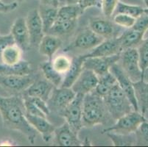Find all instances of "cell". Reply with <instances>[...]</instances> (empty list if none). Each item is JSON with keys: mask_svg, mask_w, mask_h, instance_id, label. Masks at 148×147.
Here are the masks:
<instances>
[{"mask_svg": "<svg viewBox=\"0 0 148 147\" xmlns=\"http://www.w3.org/2000/svg\"><path fill=\"white\" fill-rule=\"evenodd\" d=\"M25 107L21 94L10 96H0V115L4 126L18 131L34 144L37 131L31 126L25 116Z\"/></svg>", "mask_w": 148, "mask_h": 147, "instance_id": "6da1fadb", "label": "cell"}, {"mask_svg": "<svg viewBox=\"0 0 148 147\" xmlns=\"http://www.w3.org/2000/svg\"><path fill=\"white\" fill-rule=\"evenodd\" d=\"M111 119L103 97L98 95L95 91L84 96L83 102V126L93 127L98 124H106Z\"/></svg>", "mask_w": 148, "mask_h": 147, "instance_id": "7a4b0ae2", "label": "cell"}, {"mask_svg": "<svg viewBox=\"0 0 148 147\" xmlns=\"http://www.w3.org/2000/svg\"><path fill=\"white\" fill-rule=\"evenodd\" d=\"M103 100L109 115L114 121L134 110L130 100L117 83L103 96Z\"/></svg>", "mask_w": 148, "mask_h": 147, "instance_id": "3957f363", "label": "cell"}, {"mask_svg": "<svg viewBox=\"0 0 148 147\" xmlns=\"http://www.w3.org/2000/svg\"><path fill=\"white\" fill-rule=\"evenodd\" d=\"M145 121H146V119L142 113L133 110L118 118L114 125L103 129L102 133L106 134V133H113L121 135L132 134L135 133L138 126Z\"/></svg>", "mask_w": 148, "mask_h": 147, "instance_id": "277c9868", "label": "cell"}, {"mask_svg": "<svg viewBox=\"0 0 148 147\" xmlns=\"http://www.w3.org/2000/svg\"><path fill=\"white\" fill-rule=\"evenodd\" d=\"M120 66L133 83L142 80L143 71L140 66L139 55L137 48L127 49L120 53Z\"/></svg>", "mask_w": 148, "mask_h": 147, "instance_id": "5b68a950", "label": "cell"}, {"mask_svg": "<svg viewBox=\"0 0 148 147\" xmlns=\"http://www.w3.org/2000/svg\"><path fill=\"white\" fill-rule=\"evenodd\" d=\"M84 95L77 94L73 100L58 113L66 122L78 134L83 126V102Z\"/></svg>", "mask_w": 148, "mask_h": 147, "instance_id": "8992f818", "label": "cell"}, {"mask_svg": "<svg viewBox=\"0 0 148 147\" xmlns=\"http://www.w3.org/2000/svg\"><path fill=\"white\" fill-rule=\"evenodd\" d=\"M76 94L71 88L55 87L47 102L49 110L58 114L73 100Z\"/></svg>", "mask_w": 148, "mask_h": 147, "instance_id": "52a82bcc", "label": "cell"}, {"mask_svg": "<svg viewBox=\"0 0 148 147\" xmlns=\"http://www.w3.org/2000/svg\"><path fill=\"white\" fill-rule=\"evenodd\" d=\"M120 59V54L109 57H86L83 61V68L95 72L98 77L103 76L110 72L113 65L118 63Z\"/></svg>", "mask_w": 148, "mask_h": 147, "instance_id": "ba28073f", "label": "cell"}, {"mask_svg": "<svg viewBox=\"0 0 148 147\" xmlns=\"http://www.w3.org/2000/svg\"><path fill=\"white\" fill-rule=\"evenodd\" d=\"M110 72L115 77L117 81V84L121 88L123 92L125 93L130 103L132 104L135 111H138V104H137L136 99L135 96V91H134V83L129 79L125 73L124 72L122 67L120 66L119 63L114 64L110 68Z\"/></svg>", "mask_w": 148, "mask_h": 147, "instance_id": "9c48e42d", "label": "cell"}, {"mask_svg": "<svg viewBox=\"0 0 148 147\" xmlns=\"http://www.w3.org/2000/svg\"><path fill=\"white\" fill-rule=\"evenodd\" d=\"M103 40H104L103 38L97 35L88 27L81 31L76 36L73 42L69 45L66 48L64 49V52H68L76 49L91 50L97 46L99 45L102 41H103Z\"/></svg>", "mask_w": 148, "mask_h": 147, "instance_id": "30bf717a", "label": "cell"}, {"mask_svg": "<svg viewBox=\"0 0 148 147\" xmlns=\"http://www.w3.org/2000/svg\"><path fill=\"white\" fill-rule=\"evenodd\" d=\"M36 78L30 75L25 76L0 75V86L7 91L22 93L32 85Z\"/></svg>", "mask_w": 148, "mask_h": 147, "instance_id": "8fae6325", "label": "cell"}, {"mask_svg": "<svg viewBox=\"0 0 148 147\" xmlns=\"http://www.w3.org/2000/svg\"><path fill=\"white\" fill-rule=\"evenodd\" d=\"M25 19L30 37L31 47H38L41 40L45 35L38 9L30 10Z\"/></svg>", "mask_w": 148, "mask_h": 147, "instance_id": "7c38bea8", "label": "cell"}, {"mask_svg": "<svg viewBox=\"0 0 148 147\" xmlns=\"http://www.w3.org/2000/svg\"><path fill=\"white\" fill-rule=\"evenodd\" d=\"M97 75L89 69L83 68L81 74L76 79L71 87L75 94H80L83 95L88 94L95 91L98 83Z\"/></svg>", "mask_w": 148, "mask_h": 147, "instance_id": "4fadbf2b", "label": "cell"}, {"mask_svg": "<svg viewBox=\"0 0 148 147\" xmlns=\"http://www.w3.org/2000/svg\"><path fill=\"white\" fill-rule=\"evenodd\" d=\"M10 33L14 38L16 44L22 49L23 52L28 51L31 48L30 37L25 18H18L15 20L11 27Z\"/></svg>", "mask_w": 148, "mask_h": 147, "instance_id": "5bb4252c", "label": "cell"}, {"mask_svg": "<svg viewBox=\"0 0 148 147\" xmlns=\"http://www.w3.org/2000/svg\"><path fill=\"white\" fill-rule=\"evenodd\" d=\"M122 52L118 37L104 39L103 41L91 49L89 53L83 55L84 58L95 57H109L118 55Z\"/></svg>", "mask_w": 148, "mask_h": 147, "instance_id": "9a60e30c", "label": "cell"}, {"mask_svg": "<svg viewBox=\"0 0 148 147\" xmlns=\"http://www.w3.org/2000/svg\"><path fill=\"white\" fill-rule=\"evenodd\" d=\"M54 136L56 143L58 146H79L83 145V143L79 139L78 134L75 133L66 122L59 127L56 128Z\"/></svg>", "mask_w": 148, "mask_h": 147, "instance_id": "2e32d148", "label": "cell"}, {"mask_svg": "<svg viewBox=\"0 0 148 147\" xmlns=\"http://www.w3.org/2000/svg\"><path fill=\"white\" fill-rule=\"evenodd\" d=\"M25 116L29 124L36 129L37 133L41 135L44 142H49L54 135L56 126L51 124L47 118L29 115L27 113H25Z\"/></svg>", "mask_w": 148, "mask_h": 147, "instance_id": "e0dca14e", "label": "cell"}, {"mask_svg": "<svg viewBox=\"0 0 148 147\" xmlns=\"http://www.w3.org/2000/svg\"><path fill=\"white\" fill-rule=\"evenodd\" d=\"M55 86L47 79H37L21 94L30 97H37L47 102Z\"/></svg>", "mask_w": 148, "mask_h": 147, "instance_id": "ac0fdd59", "label": "cell"}, {"mask_svg": "<svg viewBox=\"0 0 148 147\" xmlns=\"http://www.w3.org/2000/svg\"><path fill=\"white\" fill-rule=\"evenodd\" d=\"M89 28L97 35L104 39L117 37L114 23L108 18L95 17L90 18Z\"/></svg>", "mask_w": 148, "mask_h": 147, "instance_id": "d6986e66", "label": "cell"}, {"mask_svg": "<svg viewBox=\"0 0 148 147\" xmlns=\"http://www.w3.org/2000/svg\"><path fill=\"white\" fill-rule=\"evenodd\" d=\"M63 42L61 39L56 36L45 34L38 44V51L41 55H44L52 60L54 55L61 47Z\"/></svg>", "mask_w": 148, "mask_h": 147, "instance_id": "ffe728a7", "label": "cell"}, {"mask_svg": "<svg viewBox=\"0 0 148 147\" xmlns=\"http://www.w3.org/2000/svg\"><path fill=\"white\" fill-rule=\"evenodd\" d=\"M83 55L74 57L72 59V64L69 71L64 75V79L60 87L71 88L76 79L78 78L83 69Z\"/></svg>", "mask_w": 148, "mask_h": 147, "instance_id": "44dd1931", "label": "cell"}, {"mask_svg": "<svg viewBox=\"0 0 148 147\" xmlns=\"http://www.w3.org/2000/svg\"><path fill=\"white\" fill-rule=\"evenodd\" d=\"M144 35L145 32H138L133 28H127V29L118 36L122 50L130 48H137L144 40Z\"/></svg>", "mask_w": 148, "mask_h": 147, "instance_id": "7402d4cb", "label": "cell"}, {"mask_svg": "<svg viewBox=\"0 0 148 147\" xmlns=\"http://www.w3.org/2000/svg\"><path fill=\"white\" fill-rule=\"evenodd\" d=\"M32 72L30 63L27 60H21L13 65L0 63V75H16L25 76L30 75Z\"/></svg>", "mask_w": 148, "mask_h": 147, "instance_id": "603a6c76", "label": "cell"}, {"mask_svg": "<svg viewBox=\"0 0 148 147\" xmlns=\"http://www.w3.org/2000/svg\"><path fill=\"white\" fill-rule=\"evenodd\" d=\"M38 10L42 21L44 33L47 34L57 20L58 8L41 4Z\"/></svg>", "mask_w": 148, "mask_h": 147, "instance_id": "cb8c5ba5", "label": "cell"}, {"mask_svg": "<svg viewBox=\"0 0 148 147\" xmlns=\"http://www.w3.org/2000/svg\"><path fill=\"white\" fill-rule=\"evenodd\" d=\"M134 87L138 110L145 116L148 111V83L142 79L134 83Z\"/></svg>", "mask_w": 148, "mask_h": 147, "instance_id": "d4e9b609", "label": "cell"}, {"mask_svg": "<svg viewBox=\"0 0 148 147\" xmlns=\"http://www.w3.org/2000/svg\"><path fill=\"white\" fill-rule=\"evenodd\" d=\"M77 20H60L58 19L54 23L47 34L52 35L59 37L64 35L69 34L75 29Z\"/></svg>", "mask_w": 148, "mask_h": 147, "instance_id": "484cf974", "label": "cell"}, {"mask_svg": "<svg viewBox=\"0 0 148 147\" xmlns=\"http://www.w3.org/2000/svg\"><path fill=\"white\" fill-rule=\"evenodd\" d=\"M40 68L47 80L52 83L55 87H60L64 77L52 67L51 60L41 63L40 65Z\"/></svg>", "mask_w": 148, "mask_h": 147, "instance_id": "4316f807", "label": "cell"}, {"mask_svg": "<svg viewBox=\"0 0 148 147\" xmlns=\"http://www.w3.org/2000/svg\"><path fill=\"white\" fill-rule=\"evenodd\" d=\"M23 50L17 44L8 46L3 51L1 57L2 63L5 65H13L21 61Z\"/></svg>", "mask_w": 148, "mask_h": 147, "instance_id": "83f0119b", "label": "cell"}, {"mask_svg": "<svg viewBox=\"0 0 148 147\" xmlns=\"http://www.w3.org/2000/svg\"><path fill=\"white\" fill-rule=\"evenodd\" d=\"M98 77H99V79H98L97 85L95 88V91L98 95L103 97L117 83V81L115 77L111 72H108L106 75Z\"/></svg>", "mask_w": 148, "mask_h": 147, "instance_id": "f1b7e54d", "label": "cell"}, {"mask_svg": "<svg viewBox=\"0 0 148 147\" xmlns=\"http://www.w3.org/2000/svg\"><path fill=\"white\" fill-rule=\"evenodd\" d=\"M83 10L78 5H66L58 8V19L77 20Z\"/></svg>", "mask_w": 148, "mask_h": 147, "instance_id": "f546056e", "label": "cell"}, {"mask_svg": "<svg viewBox=\"0 0 148 147\" xmlns=\"http://www.w3.org/2000/svg\"><path fill=\"white\" fill-rule=\"evenodd\" d=\"M106 135L108 136L112 143L116 146H135L136 136L134 133L129 135L116 134L113 133H106Z\"/></svg>", "mask_w": 148, "mask_h": 147, "instance_id": "4dcf8cb0", "label": "cell"}, {"mask_svg": "<svg viewBox=\"0 0 148 147\" xmlns=\"http://www.w3.org/2000/svg\"><path fill=\"white\" fill-rule=\"evenodd\" d=\"M144 10L145 9L142 8V7L127 5V4H125L119 2L117 5H116V8L114 15L121 13V14L127 15V16H132V17L136 18L144 13Z\"/></svg>", "mask_w": 148, "mask_h": 147, "instance_id": "1f68e13d", "label": "cell"}, {"mask_svg": "<svg viewBox=\"0 0 148 147\" xmlns=\"http://www.w3.org/2000/svg\"><path fill=\"white\" fill-rule=\"evenodd\" d=\"M52 67H53L59 74L64 75L69 69L72 64V59L69 58L65 55H59L55 58L52 59Z\"/></svg>", "mask_w": 148, "mask_h": 147, "instance_id": "d6a6232c", "label": "cell"}, {"mask_svg": "<svg viewBox=\"0 0 148 147\" xmlns=\"http://www.w3.org/2000/svg\"><path fill=\"white\" fill-rule=\"evenodd\" d=\"M136 136V145L148 146V122L143 121L134 133Z\"/></svg>", "mask_w": 148, "mask_h": 147, "instance_id": "836d02e7", "label": "cell"}, {"mask_svg": "<svg viewBox=\"0 0 148 147\" xmlns=\"http://www.w3.org/2000/svg\"><path fill=\"white\" fill-rule=\"evenodd\" d=\"M139 55L140 66L142 71L148 67V38L142 40V42L137 47Z\"/></svg>", "mask_w": 148, "mask_h": 147, "instance_id": "e575fe53", "label": "cell"}, {"mask_svg": "<svg viewBox=\"0 0 148 147\" xmlns=\"http://www.w3.org/2000/svg\"><path fill=\"white\" fill-rule=\"evenodd\" d=\"M135 21L136 18L134 17L121 13L115 14L113 18V21L116 25L125 28H131Z\"/></svg>", "mask_w": 148, "mask_h": 147, "instance_id": "d590c367", "label": "cell"}, {"mask_svg": "<svg viewBox=\"0 0 148 147\" xmlns=\"http://www.w3.org/2000/svg\"><path fill=\"white\" fill-rule=\"evenodd\" d=\"M119 0H102L101 8L106 18H110L114 15Z\"/></svg>", "mask_w": 148, "mask_h": 147, "instance_id": "8d00e7d4", "label": "cell"}, {"mask_svg": "<svg viewBox=\"0 0 148 147\" xmlns=\"http://www.w3.org/2000/svg\"><path fill=\"white\" fill-rule=\"evenodd\" d=\"M131 28L138 32L145 33L148 29V15L144 12L141 16L136 18L135 23Z\"/></svg>", "mask_w": 148, "mask_h": 147, "instance_id": "74e56055", "label": "cell"}, {"mask_svg": "<svg viewBox=\"0 0 148 147\" xmlns=\"http://www.w3.org/2000/svg\"><path fill=\"white\" fill-rule=\"evenodd\" d=\"M16 44L13 37L12 36L11 33L6 36H0V63H2L1 60V57L3 51L5 50V48L11 44Z\"/></svg>", "mask_w": 148, "mask_h": 147, "instance_id": "f35d334b", "label": "cell"}, {"mask_svg": "<svg viewBox=\"0 0 148 147\" xmlns=\"http://www.w3.org/2000/svg\"><path fill=\"white\" fill-rule=\"evenodd\" d=\"M77 5L84 11L87 8L91 7L101 8L102 0H77Z\"/></svg>", "mask_w": 148, "mask_h": 147, "instance_id": "ab89813d", "label": "cell"}, {"mask_svg": "<svg viewBox=\"0 0 148 147\" xmlns=\"http://www.w3.org/2000/svg\"><path fill=\"white\" fill-rule=\"evenodd\" d=\"M29 97V99L33 101V103H34L35 105H36V106H37V107L41 110V111L44 112L47 116L49 115V113H50V110H49V108L47 102H46V101L43 100V99H40V98H37V97H30V96Z\"/></svg>", "mask_w": 148, "mask_h": 147, "instance_id": "60d3db41", "label": "cell"}, {"mask_svg": "<svg viewBox=\"0 0 148 147\" xmlns=\"http://www.w3.org/2000/svg\"><path fill=\"white\" fill-rule=\"evenodd\" d=\"M18 6V2H13L10 4H4L0 0V12L3 13H8V12L13 11L16 10V8Z\"/></svg>", "mask_w": 148, "mask_h": 147, "instance_id": "b9f144b4", "label": "cell"}, {"mask_svg": "<svg viewBox=\"0 0 148 147\" xmlns=\"http://www.w3.org/2000/svg\"><path fill=\"white\" fill-rule=\"evenodd\" d=\"M40 2L42 5H49V6L58 8L59 0H40Z\"/></svg>", "mask_w": 148, "mask_h": 147, "instance_id": "7bdbcfd3", "label": "cell"}, {"mask_svg": "<svg viewBox=\"0 0 148 147\" xmlns=\"http://www.w3.org/2000/svg\"><path fill=\"white\" fill-rule=\"evenodd\" d=\"M142 79L145 82L148 83V67L145 68L143 71V76H142Z\"/></svg>", "mask_w": 148, "mask_h": 147, "instance_id": "ee69618b", "label": "cell"}, {"mask_svg": "<svg viewBox=\"0 0 148 147\" xmlns=\"http://www.w3.org/2000/svg\"><path fill=\"white\" fill-rule=\"evenodd\" d=\"M144 2H145V5H146L147 8H148V0H144Z\"/></svg>", "mask_w": 148, "mask_h": 147, "instance_id": "f6af8a7d", "label": "cell"}, {"mask_svg": "<svg viewBox=\"0 0 148 147\" xmlns=\"http://www.w3.org/2000/svg\"><path fill=\"white\" fill-rule=\"evenodd\" d=\"M144 12H145V13H146V14L148 15V8H147V9H145V10H144Z\"/></svg>", "mask_w": 148, "mask_h": 147, "instance_id": "bcb514c9", "label": "cell"}]
</instances>
